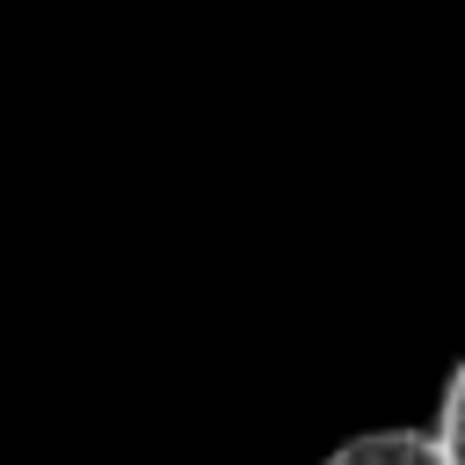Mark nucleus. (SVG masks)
Returning a JSON list of instances; mask_svg holds the SVG:
<instances>
[{
  "mask_svg": "<svg viewBox=\"0 0 465 465\" xmlns=\"http://www.w3.org/2000/svg\"><path fill=\"white\" fill-rule=\"evenodd\" d=\"M436 443H443V458H450V465H465V363H458V371H450V385H443Z\"/></svg>",
  "mask_w": 465,
  "mask_h": 465,
  "instance_id": "f03ea898",
  "label": "nucleus"
},
{
  "mask_svg": "<svg viewBox=\"0 0 465 465\" xmlns=\"http://www.w3.org/2000/svg\"><path fill=\"white\" fill-rule=\"evenodd\" d=\"M320 465H450V458H443L436 429H363Z\"/></svg>",
  "mask_w": 465,
  "mask_h": 465,
  "instance_id": "f257e3e1",
  "label": "nucleus"
}]
</instances>
